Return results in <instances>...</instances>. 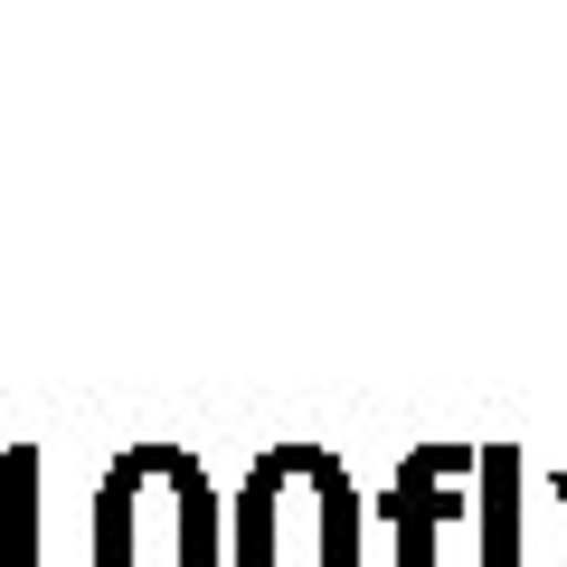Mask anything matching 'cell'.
<instances>
[{
	"mask_svg": "<svg viewBox=\"0 0 567 567\" xmlns=\"http://www.w3.org/2000/svg\"><path fill=\"white\" fill-rule=\"evenodd\" d=\"M85 567H227V502L189 445H133L104 464Z\"/></svg>",
	"mask_w": 567,
	"mask_h": 567,
	"instance_id": "cell-1",
	"label": "cell"
},
{
	"mask_svg": "<svg viewBox=\"0 0 567 567\" xmlns=\"http://www.w3.org/2000/svg\"><path fill=\"white\" fill-rule=\"evenodd\" d=\"M227 567H360V492H350L341 454H256L227 502Z\"/></svg>",
	"mask_w": 567,
	"mask_h": 567,
	"instance_id": "cell-2",
	"label": "cell"
},
{
	"mask_svg": "<svg viewBox=\"0 0 567 567\" xmlns=\"http://www.w3.org/2000/svg\"><path fill=\"white\" fill-rule=\"evenodd\" d=\"M29 483H39V454H10L0 464V567H39V529H29Z\"/></svg>",
	"mask_w": 567,
	"mask_h": 567,
	"instance_id": "cell-3",
	"label": "cell"
}]
</instances>
